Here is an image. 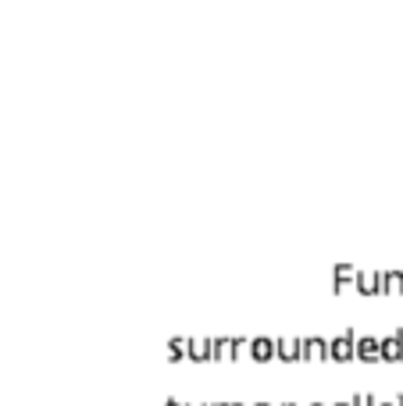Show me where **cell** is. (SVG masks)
I'll use <instances>...</instances> for the list:
<instances>
[{
    "instance_id": "1",
    "label": "cell",
    "mask_w": 403,
    "mask_h": 406,
    "mask_svg": "<svg viewBox=\"0 0 403 406\" xmlns=\"http://www.w3.org/2000/svg\"><path fill=\"white\" fill-rule=\"evenodd\" d=\"M328 353H332V360H339V363L353 360V356H357V335H353V332H343L339 338H332V342H328Z\"/></svg>"
},
{
    "instance_id": "2",
    "label": "cell",
    "mask_w": 403,
    "mask_h": 406,
    "mask_svg": "<svg viewBox=\"0 0 403 406\" xmlns=\"http://www.w3.org/2000/svg\"><path fill=\"white\" fill-rule=\"evenodd\" d=\"M357 360H364V363H375V360H386V356H382V338H371V335H360V338H357Z\"/></svg>"
},
{
    "instance_id": "3",
    "label": "cell",
    "mask_w": 403,
    "mask_h": 406,
    "mask_svg": "<svg viewBox=\"0 0 403 406\" xmlns=\"http://www.w3.org/2000/svg\"><path fill=\"white\" fill-rule=\"evenodd\" d=\"M250 356L253 360H257V363H268L271 356H279V342H275V338H250Z\"/></svg>"
},
{
    "instance_id": "4",
    "label": "cell",
    "mask_w": 403,
    "mask_h": 406,
    "mask_svg": "<svg viewBox=\"0 0 403 406\" xmlns=\"http://www.w3.org/2000/svg\"><path fill=\"white\" fill-rule=\"evenodd\" d=\"M382 356H386L389 363L403 360V328H396L393 335H386V338H382Z\"/></svg>"
},
{
    "instance_id": "5",
    "label": "cell",
    "mask_w": 403,
    "mask_h": 406,
    "mask_svg": "<svg viewBox=\"0 0 403 406\" xmlns=\"http://www.w3.org/2000/svg\"><path fill=\"white\" fill-rule=\"evenodd\" d=\"M357 274H360L357 267H350V264H339V267H335V282H332L335 296H339V292H346L350 285L357 289Z\"/></svg>"
},
{
    "instance_id": "6",
    "label": "cell",
    "mask_w": 403,
    "mask_h": 406,
    "mask_svg": "<svg viewBox=\"0 0 403 406\" xmlns=\"http://www.w3.org/2000/svg\"><path fill=\"white\" fill-rule=\"evenodd\" d=\"M357 292H360V296L382 292V271H360V274H357Z\"/></svg>"
},
{
    "instance_id": "7",
    "label": "cell",
    "mask_w": 403,
    "mask_h": 406,
    "mask_svg": "<svg viewBox=\"0 0 403 406\" xmlns=\"http://www.w3.org/2000/svg\"><path fill=\"white\" fill-rule=\"evenodd\" d=\"M332 353H328V342L325 338H304V360H311V363H317V360H328Z\"/></svg>"
},
{
    "instance_id": "8",
    "label": "cell",
    "mask_w": 403,
    "mask_h": 406,
    "mask_svg": "<svg viewBox=\"0 0 403 406\" xmlns=\"http://www.w3.org/2000/svg\"><path fill=\"white\" fill-rule=\"evenodd\" d=\"M189 360H197V363L215 360V338H193L189 342Z\"/></svg>"
},
{
    "instance_id": "9",
    "label": "cell",
    "mask_w": 403,
    "mask_h": 406,
    "mask_svg": "<svg viewBox=\"0 0 403 406\" xmlns=\"http://www.w3.org/2000/svg\"><path fill=\"white\" fill-rule=\"evenodd\" d=\"M279 360H286V363L304 360V342L300 338H279Z\"/></svg>"
},
{
    "instance_id": "10",
    "label": "cell",
    "mask_w": 403,
    "mask_h": 406,
    "mask_svg": "<svg viewBox=\"0 0 403 406\" xmlns=\"http://www.w3.org/2000/svg\"><path fill=\"white\" fill-rule=\"evenodd\" d=\"M382 292L403 296V271H382Z\"/></svg>"
},
{
    "instance_id": "11",
    "label": "cell",
    "mask_w": 403,
    "mask_h": 406,
    "mask_svg": "<svg viewBox=\"0 0 403 406\" xmlns=\"http://www.w3.org/2000/svg\"><path fill=\"white\" fill-rule=\"evenodd\" d=\"M189 342H193V338H182V335L168 342V353H172L168 360H186V356H189Z\"/></svg>"
},
{
    "instance_id": "12",
    "label": "cell",
    "mask_w": 403,
    "mask_h": 406,
    "mask_svg": "<svg viewBox=\"0 0 403 406\" xmlns=\"http://www.w3.org/2000/svg\"><path fill=\"white\" fill-rule=\"evenodd\" d=\"M353 406H375V399H371L368 392H357V396H353Z\"/></svg>"
},
{
    "instance_id": "13",
    "label": "cell",
    "mask_w": 403,
    "mask_h": 406,
    "mask_svg": "<svg viewBox=\"0 0 403 406\" xmlns=\"http://www.w3.org/2000/svg\"><path fill=\"white\" fill-rule=\"evenodd\" d=\"M375 406H396V396H393V399H386V403H375Z\"/></svg>"
},
{
    "instance_id": "14",
    "label": "cell",
    "mask_w": 403,
    "mask_h": 406,
    "mask_svg": "<svg viewBox=\"0 0 403 406\" xmlns=\"http://www.w3.org/2000/svg\"><path fill=\"white\" fill-rule=\"evenodd\" d=\"M164 406H182V403H179V399H168V403H164Z\"/></svg>"
},
{
    "instance_id": "15",
    "label": "cell",
    "mask_w": 403,
    "mask_h": 406,
    "mask_svg": "<svg viewBox=\"0 0 403 406\" xmlns=\"http://www.w3.org/2000/svg\"><path fill=\"white\" fill-rule=\"evenodd\" d=\"M332 406H353V399H350V403H332Z\"/></svg>"
},
{
    "instance_id": "16",
    "label": "cell",
    "mask_w": 403,
    "mask_h": 406,
    "mask_svg": "<svg viewBox=\"0 0 403 406\" xmlns=\"http://www.w3.org/2000/svg\"><path fill=\"white\" fill-rule=\"evenodd\" d=\"M210 406H228V403H210Z\"/></svg>"
},
{
    "instance_id": "17",
    "label": "cell",
    "mask_w": 403,
    "mask_h": 406,
    "mask_svg": "<svg viewBox=\"0 0 403 406\" xmlns=\"http://www.w3.org/2000/svg\"><path fill=\"white\" fill-rule=\"evenodd\" d=\"M253 406H271V403H253Z\"/></svg>"
},
{
    "instance_id": "18",
    "label": "cell",
    "mask_w": 403,
    "mask_h": 406,
    "mask_svg": "<svg viewBox=\"0 0 403 406\" xmlns=\"http://www.w3.org/2000/svg\"><path fill=\"white\" fill-rule=\"evenodd\" d=\"M186 406H200V403H186Z\"/></svg>"
},
{
    "instance_id": "19",
    "label": "cell",
    "mask_w": 403,
    "mask_h": 406,
    "mask_svg": "<svg viewBox=\"0 0 403 406\" xmlns=\"http://www.w3.org/2000/svg\"><path fill=\"white\" fill-rule=\"evenodd\" d=\"M228 406H243V403H228Z\"/></svg>"
},
{
    "instance_id": "20",
    "label": "cell",
    "mask_w": 403,
    "mask_h": 406,
    "mask_svg": "<svg viewBox=\"0 0 403 406\" xmlns=\"http://www.w3.org/2000/svg\"><path fill=\"white\" fill-rule=\"evenodd\" d=\"M311 406H325V403H311Z\"/></svg>"
},
{
    "instance_id": "21",
    "label": "cell",
    "mask_w": 403,
    "mask_h": 406,
    "mask_svg": "<svg viewBox=\"0 0 403 406\" xmlns=\"http://www.w3.org/2000/svg\"><path fill=\"white\" fill-rule=\"evenodd\" d=\"M282 406H296V403H282Z\"/></svg>"
}]
</instances>
